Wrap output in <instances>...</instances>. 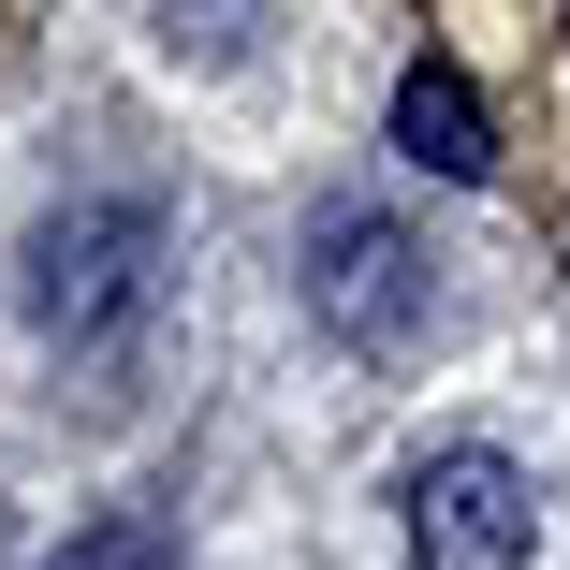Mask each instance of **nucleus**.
Returning <instances> with one entry per match:
<instances>
[{
  "label": "nucleus",
  "mask_w": 570,
  "mask_h": 570,
  "mask_svg": "<svg viewBox=\"0 0 570 570\" xmlns=\"http://www.w3.org/2000/svg\"><path fill=\"white\" fill-rule=\"evenodd\" d=\"M527 541H541V483L512 469V453L453 439V453L410 469V556L424 570H527Z\"/></svg>",
  "instance_id": "obj_1"
},
{
  "label": "nucleus",
  "mask_w": 570,
  "mask_h": 570,
  "mask_svg": "<svg viewBox=\"0 0 570 570\" xmlns=\"http://www.w3.org/2000/svg\"><path fill=\"white\" fill-rule=\"evenodd\" d=\"M307 307L336 336H366V352H395V336L424 322V264L381 205H322V235H307Z\"/></svg>",
  "instance_id": "obj_2"
},
{
  "label": "nucleus",
  "mask_w": 570,
  "mask_h": 570,
  "mask_svg": "<svg viewBox=\"0 0 570 570\" xmlns=\"http://www.w3.org/2000/svg\"><path fill=\"white\" fill-rule=\"evenodd\" d=\"M132 293H147V219H132V205L45 219V249H30V322H45V336H102Z\"/></svg>",
  "instance_id": "obj_3"
},
{
  "label": "nucleus",
  "mask_w": 570,
  "mask_h": 570,
  "mask_svg": "<svg viewBox=\"0 0 570 570\" xmlns=\"http://www.w3.org/2000/svg\"><path fill=\"white\" fill-rule=\"evenodd\" d=\"M395 147H410L424 176H483V161H498V132H483V88L453 73V59H410V73H395Z\"/></svg>",
  "instance_id": "obj_4"
}]
</instances>
